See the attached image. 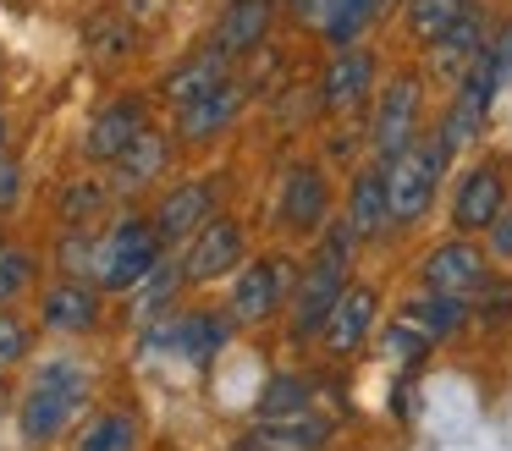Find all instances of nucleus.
<instances>
[{
    "label": "nucleus",
    "mask_w": 512,
    "mask_h": 451,
    "mask_svg": "<svg viewBox=\"0 0 512 451\" xmlns=\"http://www.w3.org/2000/svg\"><path fill=\"white\" fill-rule=\"evenodd\" d=\"M496 88H501V66H496V55L485 50V55L474 61V72H468L463 83H457V99H452V110H446L441 132H435V138L446 143V154H457V149H468V143H479Z\"/></svg>",
    "instance_id": "nucleus-5"
},
{
    "label": "nucleus",
    "mask_w": 512,
    "mask_h": 451,
    "mask_svg": "<svg viewBox=\"0 0 512 451\" xmlns=\"http://www.w3.org/2000/svg\"><path fill=\"white\" fill-rule=\"evenodd\" d=\"M397 319H408V325L424 330L430 341H446V336H457V330H463L468 303H463V297H446V292H430V286H424L419 297H408V303H402Z\"/></svg>",
    "instance_id": "nucleus-24"
},
{
    "label": "nucleus",
    "mask_w": 512,
    "mask_h": 451,
    "mask_svg": "<svg viewBox=\"0 0 512 451\" xmlns=\"http://www.w3.org/2000/svg\"><path fill=\"white\" fill-rule=\"evenodd\" d=\"M23 358H28V325L0 308V374L12 369V363H23Z\"/></svg>",
    "instance_id": "nucleus-35"
},
{
    "label": "nucleus",
    "mask_w": 512,
    "mask_h": 451,
    "mask_svg": "<svg viewBox=\"0 0 512 451\" xmlns=\"http://www.w3.org/2000/svg\"><path fill=\"white\" fill-rule=\"evenodd\" d=\"M160 248H166V242H160L155 220H138V215L116 220L111 231H100V264H94V281H100L105 292H138V281L166 259Z\"/></svg>",
    "instance_id": "nucleus-3"
},
{
    "label": "nucleus",
    "mask_w": 512,
    "mask_h": 451,
    "mask_svg": "<svg viewBox=\"0 0 512 451\" xmlns=\"http://www.w3.org/2000/svg\"><path fill=\"white\" fill-rule=\"evenodd\" d=\"M144 132H149L144 127V105H138V99H116V105H105L100 116L89 121L78 154H83V160H100V165H116L138 138H144Z\"/></svg>",
    "instance_id": "nucleus-9"
},
{
    "label": "nucleus",
    "mask_w": 512,
    "mask_h": 451,
    "mask_svg": "<svg viewBox=\"0 0 512 451\" xmlns=\"http://www.w3.org/2000/svg\"><path fill=\"white\" fill-rule=\"evenodd\" d=\"M0 253H6V237H0Z\"/></svg>",
    "instance_id": "nucleus-41"
},
{
    "label": "nucleus",
    "mask_w": 512,
    "mask_h": 451,
    "mask_svg": "<svg viewBox=\"0 0 512 451\" xmlns=\"http://www.w3.org/2000/svg\"><path fill=\"white\" fill-rule=\"evenodd\" d=\"M221 83H232V77H226V55L204 50V55H193L182 72L166 77V99H171V110H188V105H199V99H210Z\"/></svg>",
    "instance_id": "nucleus-23"
},
{
    "label": "nucleus",
    "mask_w": 512,
    "mask_h": 451,
    "mask_svg": "<svg viewBox=\"0 0 512 451\" xmlns=\"http://www.w3.org/2000/svg\"><path fill=\"white\" fill-rule=\"evenodd\" d=\"M331 215V182H325L320 165H292L287 182H281V220L292 231H320Z\"/></svg>",
    "instance_id": "nucleus-13"
},
{
    "label": "nucleus",
    "mask_w": 512,
    "mask_h": 451,
    "mask_svg": "<svg viewBox=\"0 0 512 451\" xmlns=\"http://www.w3.org/2000/svg\"><path fill=\"white\" fill-rule=\"evenodd\" d=\"M0 143H6V121H0Z\"/></svg>",
    "instance_id": "nucleus-40"
},
{
    "label": "nucleus",
    "mask_w": 512,
    "mask_h": 451,
    "mask_svg": "<svg viewBox=\"0 0 512 451\" xmlns=\"http://www.w3.org/2000/svg\"><path fill=\"white\" fill-rule=\"evenodd\" d=\"M111 171H116V187H122V193L149 187L160 171H166V138H160V132H144V138H138L133 149H127L122 160L111 165Z\"/></svg>",
    "instance_id": "nucleus-26"
},
{
    "label": "nucleus",
    "mask_w": 512,
    "mask_h": 451,
    "mask_svg": "<svg viewBox=\"0 0 512 451\" xmlns=\"http://www.w3.org/2000/svg\"><path fill=\"white\" fill-rule=\"evenodd\" d=\"M171 292H177V264H166V259H160L155 264V270H149L144 275V281H138V308H166L171 303Z\"/></svg>",
    "instance_id": "nucleus-34"
},
{
    "label": "nucleus",
    "mask_w": 512,
    "mask_h": 451,
    "mask_svg": "<svg viewBox=\"0 0 512 451\" xmlns=\"http://www.w3.org/2000/svg\"><path fill=\"white\" fill-rule=\"evenodd\" d=\"M347 226L353 237H380L391 226V198H386V165L375 171H358L347 187Z\"/></svg>",
    "instance_id": "nucleus-20"
},
{
    "label": "nucleus",
    "mask_w": 512,
    "mask_h": 451,
    "mask_svg": "<svg viewBox=\"0 0 512 451\" xmlns=\"http://www.w3.org/2000/svg\"><path fill=\"white\" fill-rule=\"evenodd\" d=\"M496 253H512V215L496 220Z\"/></svg>",
    "instance_id": "nucleus-38"
},
{
    "label": "nucleus",
    "mask_w": 512,
    "mask_h": 451,
    "mask_svg": "<svg viewBox=\"0 0 512 451\" xmlns=\"http://www.w3.org/2000/svg\"><path fill=\"white\" fill-rule=\"evenodd\" d=\"M380 6H391V0H380Z\"/></svg>",
    "instance_id": "nucleus-42"
},
{
    "label": "nucleus",
    "mask_w": 512,
    "mask_h": 451,
    "mask_svg": "<svg viewBox=\"0 0 512 451\" xmlns=\"http://www.w3.org/2000/svg\"><path fill=\"white\" fill-rule=\"evenodd\" d=\"M72 451H138V418L133 413H100L78 429Z\"/></svg>",
    "instance_id": "nucleus-27"
},
{
    "label": "nucleus",
    "mask_w": 512,
    "mask_h": 451,
    "mask_svg": "<svg viewBox=\"0 0 512 451\" xmlns=\"http://www.w3.org/2000/svg\"><path fill=\"white\" fill-rule=\"evenodd\" d=\"M424 286H430V292H446V297H474V292H485L490 286V264H485V253L474 248V242H441V248L430 253V259H424Z\"/></svg>",
    "instance_id": "nucleus-8"
},
{
    "label": "nucleus",
    "mask_w": 512,
    "mask_h": 451,
    "mask_svg": "<svg viewBox=\"0 0 512 451\" xmlns=\"http://www.w3.org/2000/svg\"><path fill=\"white\" fill-rule=\"evenodd\" d=\"M292 413H309V385L281 374V380H270L265 396H259V418H292Z\"/></svg>",
    "instance_id": "nucleus-30"
},
{
    "label": "nucleus",
    "mask_w": 512,
    "mask_h": 451,
    "mask_svg": "<svg viewBox=\"0 0 512 451\" xmlns=\"http://www.w3.org/2000/svg\"><path fill=\"white\" fill-rule=\"evenodd\" d=\"M353 226H331L320 242V253H314L309 275L298 281V292H292V336L309 341V336H325V325H331V308L342 303L347 292V259H353Z\"/></svg>",
    "instance_id": "nucleus-2"
},
{
    "label": "nucleus",
    "mask_w": 512,
    "mask_h": 451,
    "mask_svg": "<svg viewBox=\"0 0 512 451\" xmlns=\"http://www.w3.org/2000/svg\"><path fill=\"white\" fill-rule=\"evenodd\" d=\"M501 209H507V176H501V165H474V171H463V182H457V193H452L457 231L496 226Z\"/></svg>",
    "instance_id": "nucleus-10"
},
{
    "label": "nucleus",
    "mask_w": 512,
    "mask_h": 451,
    "mask_svg": "<svg viewBox=\"0 0 512 451\" xmlns=\"http://www.w3.org/2000/svg\"><path fill=\"white\" fill-rule=\"evenodd\" d=\"M56 264H61V281L94 275V264H100V237H94L89 226H67L61 231V248H56Z\"/></svg>",
    "instance_id": "nucleus-29"
},
{
    "label": "nucleus",
    "mask_w": 512,
    "mask_h": 451,
    "mask_svg": "<svg viewBox=\"0 0 512 451\" xmlns=\"http://www.w3.org/2000/svg\"><path fill=\"white\" fill-rule=\"evenodd\" d=\"M23 198V171H17L12 154H0V209H12Z\"/></svg>",
    "instance_id": "nucleus-36"
},
{
    "label": "nucleus",
    "mask_w": 512,
    "mask_h": 451,
    "mask_svg": "<svg viewBox=\"0 0 512 451\" xmlns=\"http://www.w3.org/2000/svg\"><path fill=\"white\" fill-rule=\"evenodd\" d=\"M237 264H243V226H237V220H210V226L193 237L182 275H188V281H221Z\"/></svg>",
    "instance_id": "nucleus-12"
},
{
    "label": "nucleus",
    "mask_w": 512,
    "mask_h": 451,
    "mask_svg": "<svg viewBox=\"0 0 512 451\" xmlns=\"http://www.w3.org/2000/svg\"><path fill=\"white\" fill-rule=\"evenodd\" d=\"M232 325L237 319L232 314H215V308H204V314H188V319H171V330H166V341L182 352L188 363H210L215 352L232 341Z\"/></svg>",
    "instance_id": "nucleus-19"
},
{
    "label": "nucleus",
    "mask_w": 512,
    "mask_h": 451,
    "mask_svg": "<svg viewBox=\"0 0 512 451\" xmlns=\"http://www.w3.org/2000/svg\"><path fill=\"white\" fill-rule=\"evenodd\" d=\"M270 17H276V0H232L221 11V28H215V50L221 55H243L265 39Z\"/></svg>",
    "instance_id": "nucleus-22"
},
{
    "label": "nucleus",
    "mask_w": 512,
    "mask_h": 451,
    "mask_svg": "<svg viewBox=\"0 0 512 451\" xmlns=\"http://www.w3.org/2000/svg\"><path fill=\"white\" fill-rule=\"evenodd\" d=\"M380 347H386V358H391V363H419L424 352L435 347V341L424 336V330H413L408 319H391L386 336H380Z\"/></svg>",
    "instance_id": "nucleus-32"
},
{
    "label": "nucleus",
    "mask_w": 512,
    "mask_h": 451,
    "mask_svg": "<svg viewBox=\"0 0 512 451\" xmlns=\"http://www.w3.org/2000/svg\"><path fill=\"white\" fill-rule=\"evenodd\" d=\"M325 440H331V418L292 413V418H259L243 451H325Z\"/></svg>",
    "instance_id": "nucleus-15"
},
{
    "label": "nucleus",
    "mask_w": 512,
    "mask_h": 451,
    "mask_svg": "<svg viewBox=\"0 0 512 451\" xmlns=\"http://www.w3.org/2000/svg\"><path fill=\"white\" fill-rule=\"evenodd\" d=\"M28 286H34V253L6 248V253H0V308L17 303V297H23Z\"/></svg>",
    "instance_id": "nucleus-33"
},
{
    "label": "nucleus",
    "mask_w": 512,
    "mask_h": 451,
    "mask_svg": "<svg viewBox=\"0 0 512 451\" xmlns=\"http://www.w3.org/2000/svg\"><path fill=\"white\" fill-rule=\"evenodd\" d=\"M446 143L441 138H419L413 149H402L386 165V198H391V226H413L424 209L435 204V187L446 176Z\"/></svg>",
    "instance_id": "nucleus-4"
},
{
    "label": "nucleus",
    "mask_w": 512,
    "mask_h": 451,
    "mask_svg": "<svg viewBox=\"0 0 512 451\" xmlns=\"http://www.w3.org/2000/svg\"><path fill=\"white\" fill-rule=\"evenodd\" d=\"M375 319H380V297H375V286H347L342 303L331 308V325H325V347H331V352H353V347H364V336L375 330Z\"/></svg>",
    "instance_id": "nucleus-16"
},
{
    "label": "nucleus",
    "mask_w": 512,
    "mask_h": 451,
    "mask_svg": "<svg viewBox=\"0 0 512 451\" xmlns=\"http://www.w3.org/2000/svg\"><path fill=\"white\" fill-rule=\"evenodd\" d=\"M468 11H474V0H408V33L424 44H435L446 28H457Z\"/></svg>",
    "instance_id": "nucleus-28"
},
{
    "label": "nucleus",
    "mask_w": 512,
    "mask_h": 451,
    "mask_svg": "<svg viewBox=\"0 0 512 451\" xmlns=\"http://www.w3.org/2000/svg\"><path fill=\"white\" fill-rule=\"evenodd\" d=\"M210 209H215V182H177L166 187V198L155 204V231L160 242H177V237H199L210 226Z\"/></svg>",
    "instance_id": "nucleus-11"
},
{
    "label": "nucleus",
    "mask_w": 512,
    "mask_h": 451,
    "mask_svg": "<svg viewBox=\"0 0 512 451\" xmlns=\"http://www.w3.org/2000/svg\"><path fill=\"white\" fill-rule=\"evenodd\" d=\"M83 402H89V369L78 358H50L17 407V429H23L28 446H50L83 413Z\"/></svg>",
    "instance_id": "nucleus-1"
},
{
    "label": "nucleus",
    "mask_w": 512,
    "mask_h": 451,
    "mask_svg": "<svg viewBox=\"0 0 512 451\" xmlns=\"http://www.w3.org/2000/svg\"><path fill=\"white\" fill-rule=\"evenodd\" d=\"M369 88H375V55H369L364 44H347L342 55H331L325 83H320L325 105H331V110H358L369 99Z\"/></svg>",
    "instance_id": "nucleus-14"
},
{
    "label": "nucleus",
    "mask_w": 512,
    "mask_h": 451,
    "mask_svg": "<svg viewBox=\"0 0 512 451\" xmlns=\"http://www.w3.org/2000/svg\"><path fill=\"white\" fill-rule=\"evenodd\" d=\"M479 55H485V22H479V11H468L457 28H446L441 39L430 44V72H441V77H468Z\"/></svg>",
    "instance_id": "nucleus-21"
},
{
    "label": "nucleus",
    "mask_w": 512,
    "mask_h": 451,
    "mask_svg": "<svg viewBox=\"0 0 512 451\" xmlns=\"http://www.w3.org/2000/svg\"><path fill=\"white\" fill-rule=\"evenodd\" d=\"M12 413V396H6V385H0V418Z\"/></svg>",
    "instance_id": "nucleus-39"
},
{
    "label": "nucleus",
    "mask_w": 512,
    "mask_h": 451,
    "mask_svg": "<svg viewBox=\"0 0 512 451\" xmlns=\"http://www.w3.org/2000/svg\"><path fill=\"white\" fill-rule=\"evenodd\" d=\"M369 143H375L380 165H391L402 149H413V143H419V83H413V77L386 83V94H380V105H375Z\"/></svg>",
    "instance_id": "nucleus-7"
},
{
    "label": "nucleus",
    "mask_w": 512,
    "mask_h": 451,
    "mask_svg": "<svg viewBox=\"0 0 512 451\" xmlns=\"http://www.w3.org/2000/svg\"><path fill=\"white\" fill-rule=\"evenodd\" d=\"M45 325L61 336H83L100 325V292L89 281H56L45 292Z\"/></svg>",
    "instance_id": "nucleus-18"
},
{
    "label": "nucleus",
    "mask_w": 512,
    "mask_h": 451,
    "mask_svg": "<svg viewBox=\"0 0 512 451\" xmlns=\"http://www.w3.org/2000/svg\"><path fill=\"white\" fill-rule=\"evenodd\" d=\"M292 292H298V264L281 259V253H265V259H254L243 275H237L232 319H237V325H265V319L276 314Z\"/></svg>",
    "instance_id": "nucleus-6"
},
{
    "label": "nucleus",
    "mask_w": 512,
    "mask_h": 451,
    "mask_svg": "<svg viewBox=\"0 0 512 451\" xmlns=\"http://www.w3.org/2000/svg\"><path fill=\"white\" fill-rule=\"evenodd\" d=\"M490 55H496V66H501V83L512 77V22H507V33H501L496 44H490Z\"/></svg>",
    "instance_id": "nucleus-37"
},
{
    "label": "nucleus",
    "mask_w": 512,
    "mask_h": 451,
    "mask_svg": "<svg viewBox=\"0 0 512 451\" xmlns=\"http://www.w3.org/2000/svg\"><path fill=\"white\" fill-rule=\"evenodd\" d=\"M375 11H380V0H298V17L314 22V28L331 44H342V50L358 44V33L375 22Z\"/></svg>",
    "instance_id": "nucleus-17"
},
{
    "label": "nucleus",
    "mask_w": 512,
    "mask_h": 451,
    "mask_svg": "<svg viewBox=\"0 0 512 451\" xmlns=\"http://www.w3.org/2000/svg\"><path fill=\"white\" fill-rule=\"evenodd\" d=\"M237 110H243V88H237V83H221L210 99L177 110V132H182V138H215L221 127H232Z\"/></svg>",
    "instance_id": "nucleus-25"
},
{
    "label": "nucleus",
    "mask_w": 512,
    "mask_h": 451,
    "mask_svg": "<svg viewBox=\"0 0 512 451\" xmlns=\"http://www.w3.org/2000/svg\"><path fill=\"white\" fill-rule=\"evenodd\" d=\"M105 193H111L105 182H72L67 198H61V220H67V226H94L100 209H105Z\"/></svg>",
    "instance_id": "nucleus-31"
}]
</instances>
